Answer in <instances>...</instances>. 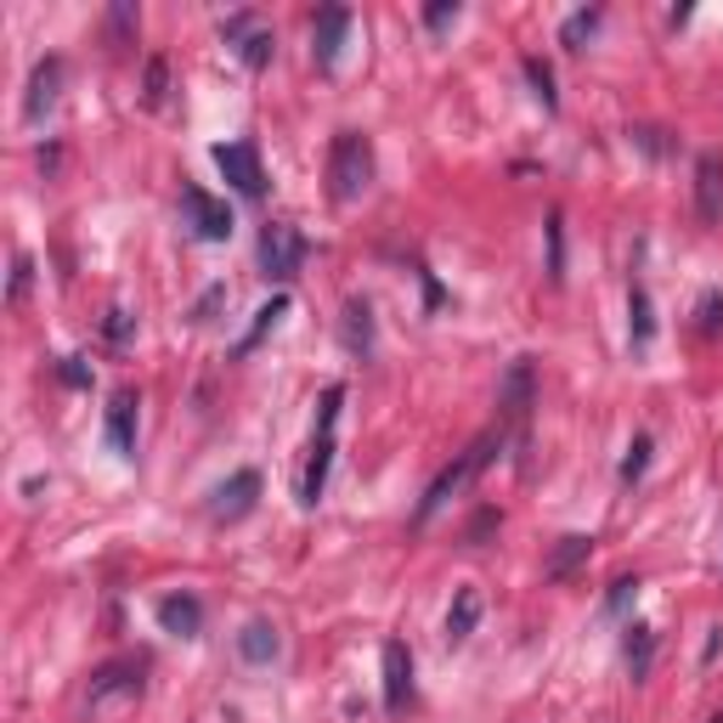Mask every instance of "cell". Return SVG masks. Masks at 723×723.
Segmentation results:
<instances>
[{
	"instance_id": "10",
	"label": "cell",
	"mask_w": 723,
	"mask_h": 723,
	"mask_svg": "<svg viewBox=\"0 0 723 723\" xmlns=\"http://www.w3.org/2000/svg\"><path fill=\"white\" fill-rule=\"evenodd\" d=\"M350 23H356L350 7H323V12H317V23H312V63H317L323 74L339 69V51H345Z\"/></svg>"
},
{
	"instance_id": "16",
	"label": "cell",
	"mask_w": 723,
	"mask_h": 723,
	"mask_svg": "<svg viewBox=\"0 0 723 723\" xmlns=\"http://www.w3.org/2000/svg\"><path fill=\"white\" fill-rule=\"evenodd\" d=\"M277 655H283V633H277V622H266V617L244 622V633H237V661H250V668H272Z\"/></svg>"
},
{
	"instance_id": "32",
	"label": "cell",
	"mask_w": 723,
	"mask_h": 723,
	"mask_svg": "<svg viewBox=\"0 0 723 723\" xmlns=\"http://www.w3.org/2000/svg\"><path fill=\"white\" fill-rule=\"evenodd\" d=\"M458 12H464L458 0H430V7H425V29H436V34H441L447 23H458Z\"/></svg>"
},
{
	"instance_id": "34",
	"label": "cell",
	"mask_w": 723,
	"mask_h": 723,
	"mask_svg": "<svg viewBox=\"0 0 723 723\" xmlns=\"http://www.w3.org/2000/svg\"><path fill=\"white\" fill-rule=\"evenodd\" d=\"M29 283H34V261H29V255H12V306L29 294Z\"/></svg>"
},
{
	"instance_id": "36",
	"label": "cell",
	"mask_w": 723,
	"mask_h": 723,
	"mask_svg": "<svg viewBox=\"0 0 723 723\" xmlns=\"http://www.w3.org/2000/svg\"><path fill=\"white\" fill-rule=\"evenodd\" d=\"M108 29H113V40H125V34L136 29V7H113V12H108Z\"/></svg>"
},
{
	"instance_id": "21",
	"label": "cell",
	"mask_w": 723,
	"mask_h": 723,
	"mask_svg": "<svg viewBox=\"0 0 723 723\" xmlns=\"http://www.w3.org/2000/svg\"><path fill=\"white\" fill-rule=\"evenodd\" d=\"M588 554H593V537H582V531H571V537H560V549L549 554V566H542V571H549V577L560 582V577H571V571H577L582 560H588Z\"/></svg>"
},
{
	"instance_id": "35",
	"label": "cell",
	"mask_w": 723,
	"mask_h": 723,
	"mask_svg": "<svg viewBox=\"0 0 723 723\" xmlns=\"http://www.w3.org/2000/svg\"><path fill=\"white\" fill-rule=\"evenodd\" d=\"M215 306H226V283H215V288L198 299V306H193V323H210V317H215Z\"/></svg>"
},
{
	"instance_id": "14",
	"label": "cell",
	"mask_w": 723,
	"mask_h": 723,
	"mask_svg": "<svg viewBox=\"0 0 723 723\" xmlns=\"http://www.w3.org/2000/svg\"><path fill=\"white\" fill-rule=\"evenodd\" d=\"M695 215H701V226L723 221V159L717 153L695 159Z\"/></svg>"
},
{
	"instance_id": "23",
	"label": "cell",
	"mask_w": 723,
	"mask_h": 723,
	"mask_svg": "<svg viewBox=\"0 0 723 723\" xmlns=\"http://www.w3.org/2000/svg\"><path fill=\"white\" fill-rule=\"evenodd\" d=\"M622 655H628V668H633V684L639 679H650V661H655V633L650 628H628V639H622Z\"/></svg>"
},
{
	"instance_id": "1",
	"label": "cell",
	"mask_w": 723,
	"mask_h": 723,
	"mask_svg": "<svg viewBox=\"0 0 723 723\" xmlns=\"http://www.w3.org/2000/svg\"><path fill=\"white\" fill-rule=\"evenodd\" d=\"M498 452H503V425H498V430H480V436H475V441H469V447H464V452H458L436 480H430V487H425V498H418V509H413V526H430V520H436V515H441V509H447V503H452V498H458V492H464L469 480L487 469Z\"/></svg>"
},
{
	"instance_id": "22",
	"label": "cell",
	"mask_w": 723,
	"mask_h": 723,
	"mask_svg": "<svg viewBox=\"0 0 723 723\" xmlns=\"http://www.w3.org/2000/svg\"><path fill=\"white\" fill-rule=\"evenodd\" d=\"M628 334H633V350H650V339H655V317H650V294L633 283V294H628Z\"/></svg>"
},
{
	"instance_id": "17",
	"label": "cell",
	"mask_w": 723,
	"mask_h": 723,
	"mask_svg": "<svg viewBox=\"0 0 723 723\" xmlns=\"http://www.w3.org/2000/svg\"><path fill=\"white\" fill-rule=\"evenodd\" d=\"M159 628L175 633V639H198L204 633V605L193 593H164L159 599Z\"/></svg>"
},
{
	"instance_id": "25",
	"label": "cell",
	"mask_w": 723,
	"mask_h": 723,
	"mask_svg": "<svg viewBox=\"0 0 723 723\" xmlns=\"http://www.w3.org/2000/svg\"><path fill=\"white\" fill-rule=\"evenodd\" d=\"M599 18H605L599 7H582V12H571V18H566V29H560V45H566V51H582V40L599 29Z\"/></svg>"
},
{
	"instance_id": "3",
	"label": "cell",
	"mask_w": 723,
	"mask_h": 723,
	"mask_svg": "<svg viewBox=\"0 0 723 723\" xmlns=\"http://www.w3.org/2000/svg\"><path fill=\"white\" fill-rule=\"evenodd\" d=\"M368 187H374V142L362 131H339L328 147V198L356 204Z\"/></svg>"
},
{
	"instance_id": "7",
	"label": "cell",
	"mask_w": 723,
	"mask_h": 723,
	"mask_svg": "<svg viewBox=\"0 0 723 723\" xmlns=\"http://www.w3.org/2000/svg\"><path fill=\"white\" fill-rule=\"evenodd\" d=\"M255 503H261V475L237 469L232 480H221V487L210 492V520L215 526H237L244 515H255Z\"/></svg>"
},
{
	"instance_id": "24",
	"label": "cell",
	"mask_w": 723,
	"mask_h": 723,
	"mask_svg": "<svg viewBox=\"0 0 723 723\" xmlns=\"http://www.w3.org/2000/svg\"><path fill=\"white\" fill-rule=\"evenodd\" d=\"M526 80H531V96L542 102V108H549V113H560V91H554V69L549 63H542V57H526Z\"/></svg>"
},
{
	"instance_id": "5",
	"label": "cell",
	"mask_w": 723,
	"mask_h": 723,
	"mask_svg": "<svg viewBox=\"0 0 723 723\" xmlns=\"http://www.w3.org/2000/svg\"><path fill=\"white\" fill-rule=\"evenodd\" d=\"M306 237H299L288 221H266L261 226V272L272 277V283H294L299 277V266H306Z\"/></svg>"
},
{
	"instance_id": "9",
	"label": "cell",
	"mask_w": 723,
	"mask_h": 723,
	"mask_svg": "<svg viewBox=\"0 0 723 723\" xmlns=\"http://www.w3.org/2000/svg\"><path fill=\"white\" fill-rule=\"evenodd\" d=\"M136 413H142V396L136 390H113V401H108V418H102V441H108V452L113 458H136Z\"/></svg>"
},
{
	"instance_id": "30",
	"label": "cell",
	"mask_w": 723,
	"mask_h": 723,
	"mask_svg": "<svg viewBox=\"0 0 723 723\" xmlns=\"http://www.w3.org/2000/svg\"><path fill=\"white\" fill-rule=\"evenodd\" d=\"M701 334H706V339L723 334V294H717V288L701 294Z\"/></svg>"
},
{
	"instance_id": "31",
	"label": "cell",
	"mask_w": 723,
	"mask_h": 723,
	"mask_svg": "<svg viewBox=\"0 0 723 723\" xmlns=\"http://www.w3.org/2000/svg\"><path fill=\"white\" fill-rule=\"evenodd\" d=\"M131 323H136V317H131L125 306H113V312L102 317V339H108V345H125V339H131Z\"/></svg>"
},
{
	"instance_id": "26",
	"label": "cell",
	"mask_w": 723,
	"mask_h": 723,
	"mask_svg": "<svg viewBox=\"0 0 723 723\" xmlns=\"http://www.w3.org/2000/svg\"><path fill=\"white\" fill-rule=\"evenodd\" d=\"M542 232H549V283H566V215L554 210Z\"/></svg>"
},
{
	"instance_id": "28",
	"label": "cell",
	"mask_w": 723,
	"mask_h": 723,
	"mask_svg": "<svg viewBox=\"0 0 723 723\" xmlns=\"http://www.w3.org/2000/svg\"><path fill=\"white\" fill-rule=\"evenodd\" d=\"M644 469H650V436L639 430V436L628 441V458H622V487H639Z\"/></svg>"
},
{
	"instance_id": "2",
	"label": "cell",
	"mask_w": 723,
	"mask_h": 723,
	"mask_svg": "<svg viewBox=\"0 0 723 723\" xmlns=\"http://www.w3.org/2000/svg\"><path fill=\"white\" fill-rule=\"evenodd\" d=\"M339 407H345V385H328L317 401V430H312V458L299 475V509H317L323 487H328V464H334V436H339Z\"/></svg>"
},
{
	"instance_id": "4",
	"label": "cell",
	"mask_w": 723,
	"mask_h": 723,
	"mask_svg": "<svg viewBox=\"0 0 723 723\" xmlns=\"http://www.w3.org/2000/svg\"><path fill=\"white\" fill-rule=\"evenodd\" d=\"M181 226H187L198 244H226L232 226H237V215H232L226 198H215V193H204V187H181Z\"/></svg>"
},
{
	"instance_id": "13",
	"label": "cell",
	"mask_w": 723,
	"mask_h": 723,
	"mask_svg": "<svg viewBox=\"0 0 723 723\" xmlns=\"http://www.w3.org/2000/svg\"><path fill=\"white\" fill-rule=\"evenodd\" d=\"M57 91H63V57H40L34 74H29V91H23V119L40 125V119L57 108Z\"/></svg>"
},
{
	"instance_id": "11",
	"label": "cell",
	"mask_w": 723,
	"mask_h": 723,
	"mask_svg": "<svg viewBox=\"0 0 723 723\" xmlns=\"http://www.w3.org/2000/svg\"><path fill=\"white\" fill-rule=\"evenodd\" d=\"M136 695H142V661H108V668L91 673V690H85L91 712L108 701H136Z\"/></svg>"
},
{
	"instance_id": "15",
	"label": "cell",
	"mask_w": 723,
	"mask_h": 723,
	"mask_svg": "<svg viewBox=\"0 0 723 723\" xmlns=\"http://www.w3.org/2000/svg\"><path fill=\"white\" fill-rule=\"evenodd\" d=\"M531 396H537V379H531V362L520 356L515 368L503 374V396H498V407H503V425L526 430V418H531Z\"/></svg>"
},
{
	"instance_id": "6",
	"label": "cell",
	"mask_w": 723,
	"mask_h": 723,
	"mask_svg": "<svg viewBox=\"0 0 723 723\" xmlns=\"http://www.w3.org/2000/svg\"><path fill=\"white\" fill-rule=\"evenodd\" d=\"M210 159H215V170H221L244 198H266V164H261V147H255V142H215Z\"/></svg>"
},
{
	"instance_id": "20",
	"label": "cell",
	"mask_w": 723,
	"mask_h": 723,
	"mask_svg": "<svg viewBox=\"0 0 723 723\" xmlns=\"http://www.w3.org/2000/svg\"><path fill=\"white\" fill-rule=\"evenodd\" d=\"M283 317H288V294L277 288V294L266 299V306L255 312V323H250V334H244V339H237V345H232V356H250V350H255V345H261V339H266V334H272V328H277Z\"/></svg>"
},
{
	"instance_id": "33",
	"label": "cell",
	"mask_w": 723,
	"mask_h": 723,
	"mask_svg": "<svg viewBox=\"0 0 723 723\" xmlns=\"http://www.w3.org/2000/svg\"><path fill=\"white\" fill-rule=\"evenodd\" d=\"M57 379H63L69 390H85V385H91V368H85L80 356H63V362H57Z\"/></svg>"
},
{
	"instance_id": "27",
	"label": "cell",
	"mask_w": 723,
	"mask_h": 723,
	"mask_svg": "<svg viewBox=\"0 0 723 723\" xmlns=\"http://www.w3.org/2000/svg\"><path fill=\"white\" fill-rule=\"evenodd\" d=\"M164 91H170V63H164V57H147V74H142V102H147V108H164Z\"/></svg>"
},
{
	"instance_id": "29",
	"label": "cell",
	"mask_w": 723,
	"mask_h": 723,
	"mask_svg": "<svg viewBox=\"0 0 723 723\" xmlns=\"http://www.w3.org/2000/svg\"><path fill=\"white\" fill-rule=\"evenodd\" d=\"M633 599H639V582H633V577H617L611 593H605V617H628Z\"/></svg>"
},
{
	"instance_id": "12",
	"label": "cell",
	"mask_w": 723,
	"mask_h": 723,
	"mask_svg": "<svg viewBox=\"0 0 723 723\" xmlns=\"http://www.w3.org/2000/svg\"><path fill=\"white\" fill-rule=\"evenodd\" d=\"M379 661H385V712L401 717L413 706V650L401 639H385Z\"/></svg>"
},
{
	"instance_id": "8",
	"label": "cell",
	"mask_w": 723,
	"mask_h": 723,
	"mask_svg": "<svg viewBox=\"0 0 723 723\" xmlns=\"http://www.w3.org/2000/svg\"><path fill=\"white\" fill-rule=\"evenodd\" d=\"M221 34H226V45L244 57V69H272V51H277V34L272 29H261L255 23V12H237V18H226L221 23Z\"/></svg>"
},
{
	"instance_id": "19",
	"label": "cell",
	"mask_w": 723,
	"mask_h": 723,
	"mask_svg": "<svg viewBox=\"0 0 723 723\" xmlns=\"http://www.w3.org/2000/svg\"><path fill=\"white\" fill-rule=\"evenodd\" d=\"M475 622H480V588H458L452 593V611H447V650H458V644H469V633H475Z\"/></svg>"
},
{
	"instance_id": "18",
	"label": "cell",
	"mask_w": 723,
	"mask_h": 723,
	"mask_svg": "<svg viewBox=\"0 0 723 723\" xmlns=\"http://www.w3.org/2000/svg\"><path fill=\"white\" fill-rule=\"evenodd\" d=\"M339 339H345V350H350V356H362V362H368V356H374V345H379V339H374V306H368L362 294H356V299H345Z\"/></svg>"
}]
</instances>
